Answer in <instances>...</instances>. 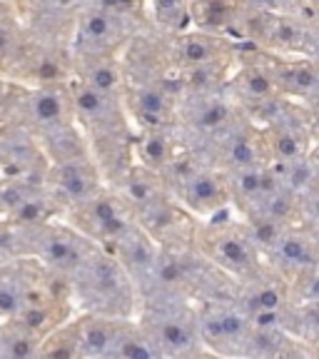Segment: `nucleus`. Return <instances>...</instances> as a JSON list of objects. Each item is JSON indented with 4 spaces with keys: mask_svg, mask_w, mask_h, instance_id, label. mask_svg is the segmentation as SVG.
I'll return each instance as SVG.
<instances>
[{
    "mask_svg": "<svg viewBox=\"0 0 319 359\" xmlns=\"http://www.w3.org/2000/svg\"><path fill=\"white\" fill-rule=\"evenodd\" d=\"M179 359H227V357L215 354L212 349H208V347H200V349H195V352L185 354V357H179Z\"/></svg>",
    "mask_w": 319,
    "mask_h": 359,
    "instance_id": "obj_24",
    "label": "nucleus"
},
{
    "mask_svg": "<svg viewBox=\"0 0 319 359\" xmlns=\"http://www.w3.org/2000/svg\"><path fill=\"white\" fill-rule=\"evenodd\" d=\"M105 359H168V357L155 344V339L142 330L137 317H133V320H120L115 342H112V349Z\"/></svg>",
    "mask_w": 319,
    "mask_h": 359,
    "instance_id": "obj_16",
    "label": "nucleus"
},
{
    "mask_svg": "<svg viewBox=\"0 0 319 359\" xmlns=\"http://www.w3.org/2000/svg\"><path fill=\"white\" fill-rule=\"evenodd\" d=\"M93 3L115 13V15L125 18V20L135 22V25H140V28H150V20H147V0H93Z\"/></svg>",
    "mask_w": 319,
    "mask_h": 359,
    "instance_id": "obj_21",
    "label": "nucleus"
},
{
    "mask_svg": "<svg viewBox=\"0 0 319 359\" xmlns=\"http://www.w3.org/2000/svg\"><path fill=\"white\" fill-rule=\"evenodd\" d=\"M18 230H20L22 257L38 259L45 269H50L53 275L67 282L78 275L97 250L95 242L75 230L65 217L35 224V227H18Z\"/></svg>",
    "mask_w": 319,
    "mask_h": 359,
    "instance_id": "obj_5",
    "label": "nucleus"
},
{
    "mask_svg": "<svg viewBox=\"0 0 319 359\" xmlns=\"http://www.w3.org/2000/svg\"><path fill=\"white\" fill-rule=\"evenodd\" d=\"M292 302H319V264L292 280Z\"/></svg>",
    "mask_w": 319,
    "mask_h": 359,
    "instance_id": "obj_22",
    "label": "nucleus"
},
{
    "mask_svg": "<svg viewBox=\"0 0 319 359\" xmlns=\"http://www.w3.org/2000/svg\"><path fill=\"white\" fill-rule=\"evenodd\" d=\"M43 337L22 327L20 322H0V359H38Z\"/></svg>",
    "mask_w": 319,
    "mask_h": 359,
    "instance_id": "obj_20",
    "label": "nucleus"
},
{
    "mask_svg": "<svg viewBox=\"0 0 319 359\" xmlns=\"http://www.w3.org/2000/svg\"><path fill=\"white\" fill-rule=\"evenodd\" d=\"M150 28L163 35H177L192 28V0H147Z\"/></svg>",
    "mask_w": 319,
    "mask_h": 359,
    "instance_id": "obj_19",
    "label": "nucleus"
},
{
    "mask_svg": "<svg viewBox=\"0 0 319 359\" xmlns=\"http://www.w3.org/2000/svg\"><path fill=\"white\" fill-rule=\"evenodd\" d=\"M120 320L105 317V314L78 312L80 344H83L85 359H105L115 342Z\"/></svg>",
    "mask_w": 319,
    "mask_h": 359,
    "instance_id": "obj_17",
    "label": "nucleus"
},
{
    "mask_svg": "<svg viewBox=\"0 0 319 359\" xmlns=\"http://www.w3.org/2000/svg\"><path fill=\"white\" fill-rule=\"evenodd\" d=\"M75 314H78V307H75L73 299H57V302L22 307V312L15 317V322H20L22 327H28L30 332H35V334L45 339L50 332H55L57 327L73 320Z\"/></svg>",
    "mask_w": 319,
    "mask_h": 359,
    "instance_id": "obj_18",
    "label": "nucleus"
},
{
    "mask_svg": "<svg viewBox=\"0 0 319 359\" xmlns=\"http://www.w3.org/2000/svg\"><path fill=\"white\" fill-rule=\"evenodd\" d=\"M70 78L88 88L105 93V95H125V67L123 55H95V57H73L70 55Z\"/></svg>",
    "mask_w": 319,
    "mask_h": 359,
    "instance_id": "obj_15",
    "label": "nucleus"
},
{
    "mask_svg": "<svg viewBox=\"0 0 319 359\" xmlns=\"http://www.w3.org/2000/svg\"><path fill=\"white\" fill-rule=\"evenodd\" d=\"M45 185L60 212L65 215L80 208L93 195H97L107 182L93 157H78V160L53 163L48 177H45Z\"/></svg>",
    "mask_w": 319,
    "mask_h": 359,
    "instance_id": "obj_12",
    "label": "nucleus"
},
{
    "mask_svg": "<svg viewBox=\"0 0 319 359\" xmlns=\"http://www.w3.org/2000/svg\"><path fill=\"white\" fill-rule=\"evenodd\" d=\"M163 177L179 205L197 219H210L224 210L235 208L230 175L208 163L192 147H187L177 157V163Z\"/></svg>",
    "mask_w": 319,
    "mask_h": 359,
    "instance_id": "obj_4",
    "label": "nucleus"
},
{
    "mask_svg": "<svg viewBox=\"0 0 319 359\" xmlns=\"http://www.w3.org/2000/svg\"><path fill=\"white\" fill-rule=\"evenodd\" d=\"M187 147L190 145H187L185 133L179 130V125H172V128L135 130V140H133L135 163L152 170L157 175L168 172Z\"/></svg>",
    "mask_w": 319,
    "mask_h": 359,
    "instance_id": "obj_13",
    "label": "nucleus"
},
{
    "mask_svg": "<svg viewBox=\"0 0 319 359\" xmlns=\"http://www.w3.org/2000/svg\"><path fill=\"white\" fill-rule=\"evenodd\" d=\"M242 43L210 30L187 28L170 35V62L182 93L224 90L240 62Z\"/></svg>",
    "mask_w": 319,
    "mask_h": 359,
    "instance_id": "obj_1",
    "label": "nucleus"
},
{
    "mask_svg": "<svg viewBox=\"0 0 319 359\" xmlns=\"http://www.w3.org/2000/svg\"><path fill=\"white\" fill-rule=\"evenodd\" d=\"M137 322L155 339L168 359H179L205 347L197 332L195 302L187 299H147L140 302Z\"/></svg>",
    "mask_w": 319,
    "mask_h": 359,
    "instance_id": "obj_7",
    "label": "nucleus"
},
{
    "mask_svg": "<svg viewBox=\"0 0 319 359\" xmlns=\"http://www.w3.org/2000/svg\"><path fill=\"white\" fill-rule=\"evenodd\" d=\"M197 332L202 344L227 359H247L250 344V317L237 299H208L197 302Z\"/></svg>",
    "mask_w": 319,
    "mask_h": 359,
    "instance_id": "obj_9",
    "label": "nucleus"
},
{
    "mask_svg": "<svg viewBox=\"0 0 319 359\" xmlns=\"http://www.w3.org/2000/svg\"><path fill=\"white\" fill-rule=\"evenodd\" d=\"M70 292L78 312L133 320L140 309V297L130 272L115 255L102 247H97L83 269L70 280Z\"/></svg>",
    "mask_w": 319,
    "mask_h": 359,
    "instance_id": "obj_3",
    "label": "nucleus"
},
{
    "mask_svg": "<svg viewBox=\"0 0 319 359\" xmlns=\"http://www.w3.org/2000/svg\"><path fill=\"white\" fill-rule=\"evenodd\" d=\"M195 247L237 285L252 280L269 267L267 255L257 245L247 219L235 208L210 219H200L195 230Z\"/></svg>",
    "mask_w": 319,
    "mask_h": 359,
    "instance_id": "obj_2",
    "label": "nucleus"
},
{
    "mask_svg": "<svg viewBox=\"0 0 319 359\" xmlns=\"http://www.w3.org/2000/svg\"><path fill=\"white\" fill-rule=\"evenodd\" d=\"M62 217L107 252L115 250L137 227V219L133 217L130 208L110 185H105L97 195H93L88 202L65 212Z\"/></svg>",
    "mask_w": 319,
    "mask_h": 359,
    "instance_id": "obj_8",
    "label": "nucleus"
},
{
    "mask_svg": "<svg viewBox=\"0 0 319 359\" xmlns=\"http://www.w3.org/2000/svg\"><path fill=\"white\" fill-rule=\"evenodd\" d=\"M267 262L292 282L304 269L319 264V237L299 224H292L267 252Z\"/></svg>",
    "mask_w": 319,
    "mask_h": 359,
    "instance_id": "obj_14",
    "label": "nucleus"
},
{
    "mask_svg": "<svg viewBox=\"0 0 319 359\" xmlns=\"http://www.w3.org/2000/svg\"><path fill=\"white\" fill-rule=\"evenodd\" d=\"M230 100L254 123H262L282 100H287L277 83L272 57L262 48L242 43L240 62L224 85Z\"/></svg>",
    "mask_w": 319,
    "mask_h": 359,
    "instance_id": "obj_6",
    "label": "nucleus"
},
{
    "mask_svg": "<svg viewBox=\"0 0 319 359\" xmlns=\"http://www.w3.org/2000/svg\"><path fill=\"white\" fill-rule=\"evenodd\" d=\"M140 25L105 11L90 0L75 22L70 38V55L73 57H95V55H123L128 43L140 33Z\"/></svg>",
    "mask_w": 319,
    "mask_h": 359,
    "instance_id": "obj_10",
    "label": "nucleus"
},
{
    "mask_svg": "<svg viewBox=\"0 0 319 359\" xmlns=\"http://www.w3.org/2000/svg\"><path fill=\"white\" fill-rule=\"evenodd\" d=\"M259 11L282 13V15H304L309 13V0H247Z\"/></svg>",
    "mask_w": 319,
    "mask_h": 359,
    "instance_id": "obj_23",
    "label": "nucleus"
},
{
    "mask_svg": "<svg viewBox=\"0 0 319 359\" xmlns=\"http://www.w3.org/2000/svg\"><path fill=\"white\" fill-rule=\"evenodd\" d=\"M50 157L33 133L18 120L0 123V177L11 182H45Z\"/></svg>",
    "mask_w": 319,
    "mask_h": 359,
    "instance_id": "obj_11",
    "label": "nucleus"
},
{
    "mask_svg": "<svg viewBox=\"0 0 319 359\" xmlns=\"http://www.w3.org/2000/svg\"><path fill=\"white\" fill-rule=\"evenodd\" d=\"M0 217H6V200H3V177H0Z\"/></svg>",
    "mask_w": 319,
    "mask_h": 359,
    "instance_id": "obj_25",
    "label": "nucleus"
}]
</instances>
